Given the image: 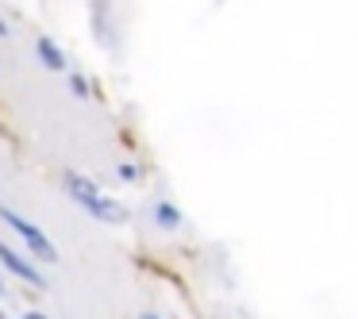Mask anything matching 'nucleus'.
Wrapping results in <instances>:
<instances>
[{
	"mask_svg": "<svg viewBox=\"0 0 358 319\" xmlns=\"http://www.w3.org/2000/svg\"><path fill=\"white\" fill-rule=\"evenodd\" d=\"M66 193H70L73 200L89 212V216L101 219V223H124V219H127V212L120 208L116 200H108V196H104L89 177H81V173H70V177H66Z\"/></svg>",
	"mask_w": 358,
	"mask_h": 319,
	"instance_id": "1",
	"label": "nucleus"
},
{
	"mask_svg": "<svg viewBox=\"0 0 358 319\" xmlns=\"http://www.w3.org/2000/svg\"><path fill=\"white\" fill-rule=\"evenodd\" d=\"M0 219H4V223H8L12 231H16L20 239H24L27 246H31L35 254L43 258V262H58V250H55V242H50L47 235H43V227H35L31 219H24L20 212H12L8 204H0Z\"/></svg>",
	"mask_w": 358,
	"mask_h": 319,
	"instance_id": "2",
	"label": "nucleus"
},
{
	"mask_svg": "<svg viewBox=\"0 0 358 319\" xmlns=\"http://www.w3.org/2000/svg\"><path fill=\"white\" fill-rule=\"evenodd\" d=\"M0 262L8 265V269H12V273H16V277H20V281H27V285H39V288H43V285H47V281H43V277H39V269H31V265H27V262H24V258H20V254H16V250H8V246H4V242H0Z\"/></svg>",
	"mask_w": 358,
	"mask_h": 319,
	"instance_id": "3",
	"label": "nucleus"
},
{
	"mask_svg": "<svg viewBox=\"0 0 358 319\" xmlns=\"http://www.w3.org/2000/svg\"><path fill=\"white\" fill-rule=\"evenodd\" d=\"M35 50H39V58L50 66V70H66V58L58 54V43L55 39H39V43H35Z\"/></svg>",
	"mask_w": 358,
	"mask_h": 319,
	"instance_id": "4",
	"label": "nucleus"
},
{
	"mask_svg": "<svg viewBox=\"0 0 358 319\" xmlns=\"http://www.w3.org/2000/svg\"><path fill=\"white\" fill-rule=\"evenodd\" d=\"M155 216H158V223H166V227H178V223H181V216L170 208V204H158V208H155Z\"/></svg>",
	"mask_w": 358,
	"mask_h": 319,
	"instance_id": "5",
	"label": "nucleus"
},
{
	"mask_svg": "<svg viewBox=\"0 0 358 319\" xmlns=\"http://www.w3.org/2000/svg\"><path fill=\"white\" fill-rule=\"evenodd\" d=\"M120 177H124V181H135V177H139V170H135V165H120Z\"/></svg>",
	"mask_w": 358,
	"mask_h": 319,
	"instance_id": "6",
	"label": "nucleus"
},
{
	"mask_svg": "<svg viewBox=\"0 0 358 319\" xmlns=\"http://www.w3.org/2000/svg\"><path fill=\"white\" fill-rule=\"evenodd\" d=\"M24 319H47V316H39V311H27V316Z\"/></svg>",
	"mask_w": 358,
	"mask_h": 319,
	"instance_id": "7",
	"label": "nucleus"
},
{
	"mask_svg": "<svg viewBox=\"0 0 358 319\" xmlns=\"http://www.w3.org/2000/svg\"><path fill=\"white\" fill-rule=\"evenodd\" d=\"M139 319H158V316H155V311H143V316H139Z\"/></svg>",
	"mask_w": 358,
	"mask_h": 319,
	"instance_id": "8",
	"label": "nucleus"
},
{
	"mask_svg": "<svg viewBox=\"0 0 358 319\" xmlns=\"http://www.w3.org/2000/svg\"><path fill=\"white\" fill-rule=\"evenodd\" d=\"M0 35H4V39H8V27H4V24H0Z\"/></svg>",
	"mask_w": 358,
	"mask_h": 319,
	"instance_id": "9",
	"label": "nucleus"
}]
</instances>
